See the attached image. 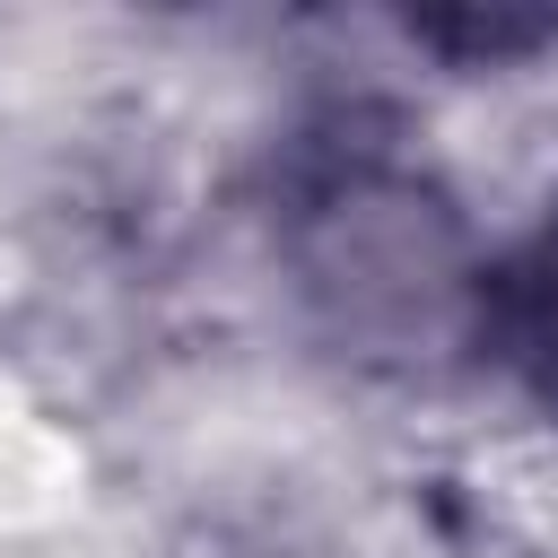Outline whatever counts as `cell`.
<instances>
[{"label": "cell", "mask_w": 558, "mask_h": 558, "mask_svg": "<svg viewBox=\"0 0 558 558\" xmlns=\"http://www.w3.org/2000/svg\"><path fill=\"white\" fill-rule=\"evenodd\" d=\"M296 288L357 357H427L480 340L488 262L427 174L349 157L296 201Z\"/></svg>", "instance_id": "cell-1"}, {"label": "cell", "mask_w": 558, "mask_h": 558, "mask_svg": "<svg viewBox=\"0 0 558 558\" xmlns=\"http://www.w3.org/2000/svg\"><path fill=\"white\" fill-rule=\"evenodd\" d=\"M480 349H497L549 410H558V218L488 270L480 288Z\"/></svg>", "instance_id": "cell-2"}]
</instances>
